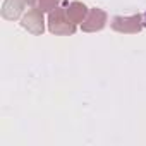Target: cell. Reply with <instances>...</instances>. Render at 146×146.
<instances>
[{
	"instance_id": "3",
	"label": "cell",
	"mask_w": 146,
	"mask_h": 146,
	"mask_svg": "<svg viewBox=\"0 0 146 146\" xmlns=\"http://www.w3.org/2000/svg\"><path fill=\"white\" fill-rule=\"evenodd\" d=\"M21 26L24 29H28L33 35H43L45 31V19H43V12L38 7H33L26 12V16L21 21Z\"/></svg>"
},
{
	"instance_id": "1",
	"label": "cell",
	"mask_w": 146,
	"mask_h": 146,
	"mask_svg": "<svg viewBox=\"0 0 146 146\" xmlns=\"http://www.w3.org/2000/svg\"><path fill=\"white\" fill-rule=\"evenodd\" d=\"M48 29L53 35L69 36V35H74L76 24L67 17L65 7H57L52 12H48Z\"/></svg>"
},
{
	"instance_id": "4",
	"label": "cell",
	"mask_w": 146,
	"mask_h": 146,
	"mask_svg": "<svg viewBox=\"0 0 146 146\" xmlns=\"http://www.w3.org/2000/svg\"><path fill=\"white\" fill-rule=\"evenodd\" d=\"M105 24H107V12L102 11V9H91L88 12L86 19L83 21L81 29L84 33H95V31L103 29Z\"/></svg>"
},
{
	"instance_id": "2",
	"label": "cell",
	"mask_w": 146,
	"mask_h": 146,
	"mask_svg": "<svg viewBox=\"0 0 146 146\" xmlns=\"http://www.w3.org/2000/svg\"><path fill=\"white\" fill-rule=\"evenodd\" d=\"M146 26V14H137V16H129V17H113L112 28L119 33H139Z\"/></svg>"
},
{
	"instance_id": "8",
	"label": "cell",
	"mask_w": 146,
	"mask_h": 146,
	"mask_svg": "<svg viewBox=\"0 0 146 146\" xmlns=\"http://www.w3.org/2000/svg\"><path fill=\"white\" fill-rule=\"evenodd\" d=\"M24 2H26V4H29V5H35L38 0H24Z\"/></svg>"
},
{
	"instance_id": "7",
	"label": "cell",
	"mask_w": 146,
	"mask_h": 146,
	"mask_svg": "<svg viewBox=\"0 0 146 146\" xmlns=\"http://www.w3.org/2000/svg\"><path fill=\"white\" fill-rule=\"evenodd\" d=\"M58 2H60V0H38L36 7H38L41 12H52L53 9L58 7Z\"/></svg>"
},
{
	"instance_id": "6",
	"label": "cell",
	"mask_w": 146,
	"mask_h": 146,
	"mask_svg": "<svg viewBox=\"0 0 146 146\" xmlns=\"http://www.w3.org/2000/svg\"><path fill=\"white\" fill-rule=\"evenodd\" d=\"M24 4H26L24 0H5L4 7H2V16L5 19H16V17H19Z\"/></svg>"
},
{
	"instance_id": "5",
	"label": "cell",
	"mask_w": 146,
	"mask_h": 146,
	"mask_svg": "<svg viewBox=\"0 0 146 146\" xmlns=\"http://www.w3.org/2000/svg\"><path fill=\"white\" fill-rule=\"evenodd\" d=\"M65 11H67V17L74 23V24H78V23H83L84 19H86V16H88V7L83 4V2H70L67 7H65Z\"/></svg>"
}]
</instances>
